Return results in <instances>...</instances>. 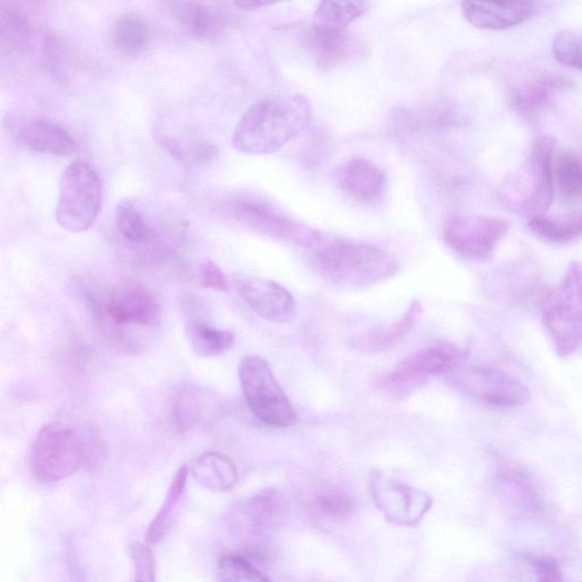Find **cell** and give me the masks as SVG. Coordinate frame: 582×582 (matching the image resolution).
I'll return each mask as SVG.
<instances>
[{
  "label": "cell",
  "mask_w": 582,
  "mask_h": 582,
  "mask_svg": "<svg viewBox=\"0 0 582 582\" xmlns=\"http://www.w3.org/2000/svg\"><path fill=\"white\" fill-rule=\"evenodd\" d=\"M318 511L334 522L350 520L355 511L354 500L342 492H324L315 498Z\"/></svg>",
  "instance_id": "36"
},
{
  "label": "cell",
  "mask_w": 582,
  "mask_h": 582,
  "mask_svg": "<svg viewBox=\"0 0 582 582\" xmlns=\"http://www.w3.org/2000/svg\"><path fill=\"white\" fill-rule=\"evenodd\" d=\"M312 119V104L302 93L265 97L235 124L232 148L247 155L273 154L300 137Z\"/></svg>",
  "instance_id": "1"
},
{
  "label": "cell",
  "mask_w": 582,
  "mask_h": 582,
  "mask_svg": "<svg viewBox=\"0 0 582 582\" xmlns=\"http://www.w3.org/2000/svg\"><path fill=\"white\" fill-rule=\"evenodd\" d=\"M174 20L198 38L217 36L224 27V19L218 9L202 2H168L162 4Z\"/></svg>",
  "instance_id": "24"
},
{
  "label": "cell",
  "mask_w": 582,
  "mask_h": 582,
  "mask_svg": "<svg viewBox=\"0 0 582 582\" xmlns=\"http://www.w3.org/2000/svg\"><path fill=\"white\" fill-rule=\"evenodd\" d=\"M553 54L560 63L582 71V32L558 33L553 42Z\"/></svg>",
  "instance_id": "37"
},
{
  "label": "cell",
  "mask_w": 582,
  "mask_h": 582,
  "mask_svg": "<svg viewBox=\"0 0 582 582\" xmlns=\"http://www.w3.org/2000/svg\"><path fill=\"white\" fill-rule=\"evenodd\" d=\"M494 484L505 511L516 520L541 515L545 499L535 476L522 464L499 455L494 462Z\"/></svg>",
  "instance_id": "12"
},
{
  "label": "cell",
  "mask_w": 582,
  "mask_h": 582,
  "mask_svg": "<svg viewBox=\"0 0 582 582\" xmlns=\"http://www.w3.org/2000/svg\"><path fill=\"white\" fill-rule=\"evenodd\" d=\"M509 229L503 218L455 214L444 224L443 240L461 259L483 264L492 261Z\"/></svg>",
  "instance_id": "10"
},
{
  "label": "cell",
  "mask_w": 582,
  "mask_h": 582,
  "mask_svg": "<svg viewBox=\"0 0 582 582\" xmlns=\"http://www.w3.org/2000/svg\"><path fill=\"white\" fill-rule=\"evenodd\" d=\"M189 475V466L183 464L172 479L164 504L152 524L148 533H146V541L148 545H157L161 543L172 529L173 521L177 518L178 509L184 495L187 480Z\"/></svg>",
  "instance_id": "28"
},
{
  "label": "cell",
  "mask_w": 582,
  "mask_h": 582,
  "mask_svg": "<svg viewBox=\"0 0 582 582\" xmlns=\"http://www.w3.org/2000/svg\"><path fill=\"white\" fill-rule=\"evenodd\" d=\"M492 298L508 307H528L538 298L543 301L539 268L529 261H515L500 269L490 283Z\"/></svg>",
  "instance_id": "16"
},
{
  "label": "cell",
  "mask_w": 582,
  "mask_h": 582,
  "mask_svg": "<svg viewBox=\"0 0 582 582\" xmlns=\"http://www.w3.org/2000/svg\"><path fill=\"white\" fill-rule=\"evenodd\" d=\"M238 371L242 395L261 422L275 428H287L298 422L293 404L264 359L245 357L240 361Z\"/></svg>",
  "instance_id": "6"
},
{
  "label": "cell",
  "mask_w": 582,
  "mask_h": 582,
  "mask_svg": "<svg viewBox=\"0 0 582 582\" xmlns=\"http://www.w3.org/2000/svg\"><path fill=\"white\" fill-rule=\"evenodd\" d=\"M88 298L97 322L126 349L136 350L144 335L161 325V305L152 291L140 283H120L101 297Z\"/></svg>",
  "instance_id": "3"
},
{
  "label": "cell",
  "mask_w": 582,
  "mask_h": 582,
  "mask_svg": "<svg viewBox=\"0 0 582 582\" xmlns=\"http://www.w3.org/2000/svg\"><path fill=\"white\" fill-rule=\"evenodd\" d=\"M134 563V582H157L155 559L148 544L134 543L130 546Z\"/></svg>",
  "instance_id": "38"
},
{
  "label": "cell",
  "mask_w": 582,
  "mask_h": 582,
  "mask_svg": "<svg viewBox=\"0 0 582 582\" xmlns=\"http://www.w3.org/2000/svg\"><path fill=\"white\" fill-rule=\"evenodd\" d=\"M530 230L553 244H568L582 234V211L566 217L533 215Z\"/></svg>",
  "instance_id": "29"
},
{
  "label": "cell",
  "mask_w": 582,
  "mask_h": 582,
  "mask_svg": "<svg viewBox=\"0 0 582 582\" xmlns=\"http://www.w3.org/2000/svg\"><path fill=\"white\" fill-rule=\"evenodd\" d=\"M201 283L205 289L220 291V293L228 290L227 275L211 260H205L201 265Z\"/></svg>",
  "instance_id": "39"
},
{
  "label": "cell",
  "mask_w": 582,
  "mask_h": 582,
  "mask_svg": "<svg viewBox=\"0 0 582 582\" xmlns=\"http://www.w3.org/2000/svg\"><path fill=\"white\" fill-rule=\"evenodd\" d=\"M103 454L100 435L89 423L59 418L38 431L30 463L39 481L56 483L99 465Z\"/></svg>",
  "instance_id": "2"
},
{
  "label": "cell",
  "mask_w": 582,
  "mask_h": 582,
  "mask_svg": "<svg viewBox=\"0 0 582 582\" xmlns=\"http://www.w3.org/2000/svg\"><path fill=\"white\" fill-rule=\"evenodd\" d=\"M535 2H463L462 14L473 27L483 30H505L516 27L541 12Z\"/></svg>",
  "instance_id": "19"
},
{
  "label": "cell",
  "mask_w": 582,
  "mask_h": 582,
  "mask_svg": "<svg viewBox=\"0 0 582 582\" xmlns=\"http://www.w3.org/2000/svg\"><path fill=\"white\" fill-rule=\"evenodd\" d=\"M448 378L459 393L491 408L514 409L530 400L529 388L520 379L492 365L462 364Z\"/></svg>",
  "instance_id": "9"
},
{
  "label": "cell",
  "mask_w": 582,
  "mask_h": 582,
  "mask_svg": "<svg viewBox=\"0 0 582 582\" xmlns=\"http://www.w3.org/2000/svg\"><path fill=\"white\" fill-rule=\"evenodd\" d=\"M20 140L27 149L54 157H70L78 150L74 138L58 123L46 119H31L22 123Z\"/></svg>",
  "instance_id": "21"
},
{
  "label": "cell",
  "mask_w": 582,
  "mask_h": 582,
  "mask_svg": "<svg viewBox=\"0 0 582 582\" xmlns=\"http://www.w3.org/2000/svg\"><path fill=\"white\" fill-rule=\"evenodd\" d=\"M116 227L121 237L133 247L151 245L157 238L154 229L146 222L131 201H123L118 205Z\"/></svg>",
  "instance_id": "31"
},
{
  "label": "cell",
  "mask_w": 582,
  "mask_h": 582,
  "mask_svg": "<svg viewBox=\"0 0 582 582\" xmlns=\"http://www.w3.org/2000/svg\"><path fill=\"white\" fill-rule=\"evenodd\" d=\"M465 357V352L453 343H439L417 351L380 380V390L388 397L404 399L434 378L449 375L463 364Z\"/></svg>",
  "instance_id": "8"
},
{
  "label": "cell",
  "mask_w": 582,
  "mask_h": 582,
  "mask_svg": "<svg viewBox=\"0 0 582 582\" xmlns=\"http://www.w3.org/2000/svg\"><path fill=\"white\" fill-rule=\"evenodd\" d=\"M103 185L86 162L76 161L63 172L57 207V221L72 233L88 231L102 210Z\"/></svg>",
  "instance_id": "7"
},
{
  "label": "cell",
  "mask_w": 582,
  "mask_h": 582,
  "mask_svg": "<svg viewBox=\"0 0 582 582\" xmlns=\"http://www.w3.org/2000/svg\"><path fill=\"white\" fill-rule=\"evenodd\" d=\"M233 6L244 11H258L271 7L272 4L268 2H259V0H252V2H250V0H241V2H234Z\"/></svg>",
  "instance_id": "41"
},
{
  "label": "cell",
  "mask_w": 582,
  "mask_h": 582,
  "mask_svg": "<svg viewBox=\"0 0 582 582\" xmlns=\"http://www.w3.org/2000/svg\"><path fill=\"white\" fill-rule=\"evenodd\" d=\"M305 47L314 62L323 69L345 64L364 50L349 29L312 23L305 34Z\"/></svg>",
  "instance_id": "17"
},
{
  "label": "cell",
  "mask_w": 582,
  "mask_h": 582,
  "mask_svg": "<svg viewBox=\"0 0 582 582\" xmlns=\"http://www.w3.org/2000/svg\"><path fill=\"white\" fill-rule=\"evenodd\" d=\"M422 313L421 303L413 301L401 319L388 327L358 337L352 347L364 354H379L393 350L418 327Z\"/></svg>",
  "instance_id": "22"
},
{
  "label": "cell",
  "mask_w": 582,
  "mask_h": 582,
  "mask_svg": "<svg viewBox=\"0 0 582 582\" xmlns=\"http://www.w3.org/2000/svg\"><path fill=\"white\" fill-rule=\"evenodd\" d=\"M191 474L201 486L213 492H230L238 482L234 463L218 452H208L197 459L191 465Z\"/></svg>",
  "instance_id": "26"
},
{
  "label": "cell",
  "mask_w": 582,
  "mask_h": 582,
  "mask_svg": "<svg viewBox=\"0 0 582 582\" xmlns=\"http://www.w3.org/2000/svg\"><path fill=\"white\" fill-rule=\"evenodd\" d=\"M224 212L229 218L260 234L282 241L294 242L314 249L322 235L314 229L288 218L271 203L250 197L228 201Z\"/></svg>",
  "instance_id": "11"
},
{
  "label": "cell",
  "mask_w": 582,
  "mask_h": 582,
  "mask_svg": "<svg viewBox=\"0 0 582 582\" xmlns=\"http://www.w3.org/2000/svg\"><path fill=\"white\" fill-rule=\"evenodd\" d=\"M312 263L325 281L348 289L377 285L400 270L399 261L391 253L348 239H322L314 248Z\"/></svg>",
  "instance_id": "4"
},
{
  "label": "cell",
  "mask_w": 582,
  "mask_h": 582,
  "mask_svg": "<svg viewBox=\"0 0 582 582\" xmlns=\"http://www.w3.org/2000/svg\"><path fill=\"white\" fill-rule=\"evenodd\" d=\"M287 512V500L277 490H264L252 496L242 509V518L253 536L262 538L263 533L277 526Z\"/></svg>",
  "instance_id": "25"
},
{
  "label": "cell",
  "mask_w": 582,
  "mask_h": 582,
  "mask_svg": "<svg viewBox=\"0 0 582 582\" xmlns=\"http://www.w3.org/2000/svg\"><path fill=\"white\" fill-rule=\"evenodd\" d=\"M172 417L181 431H192L213 423L221 413V404L208 388L182 384L171 402Z\"/></svg>",
  "instance_id": "18"
},
{
  "label": "cell",
  "mask_w": 582,
  "mask_h": 582,
  "mask_svg": "<svg viewBox=\"0 0 582 582\" xmlns=\"http://www.w3.org/2000/svg\"><path fill=\"white\" fill-rule=\"evenodd\" d=\"M555 187L568 201L582 200V157L572 152L560 153L554 160Z\"/></svg>",
  "instance_id": "33"
},
{
  "label": "cell",
  "mask_w": 582,
  "mask_h": 582,
  "mask_svg": "<svg viewBox=\"0 0 582 582\" xmlns=\"http://www.w3.org/2000/svg\"><path fill=\"white\" fill-rule=\"evenodd\" d=\"M342 180L350 197L367 205L378 203L387 188L384 172L364 158L351 160L343 170Z\"/></svg>",
  "instance_id": "23"
},
{
  "label": "cell",
  "mask_w": 582,
  "mask_h": 582,
  "mask_svg": "<svg viewBox=\"0 0 582 582\" xmlns=\"http://www.w3.org/2000/svg\"><path fill=\"white\" fill-rule=\"evenodd\" d=\"M0 30L3 41L14 50H28L33 37V27L27 13L13 4H0Z\"/></svg>",
  "instance_id": "32"
},
{
  "label": "cell",
  "mask_w": 582,
  "mask_h": 582,
  "mask_svg": "<svg viewBox=\"0 0 582 582\" xmlns=\"http://www.w3.org/2000/svg\"><path fill=\"white\" fill-rule=\"evenodd\" d=\"M368 12V4L354 0H328L321 2L313 17V23L345 28Z\"/></svg>",
  "instance_id": "34"
},
{
  "label": "cell",
  "mask_w": 582,
  "mask_h": 582,
  "mask_svg": "<svg viewBox=\"0 0 582 582\" xmlns=\"http://www.w3.org/2000/svg\"><path fill=\"white\" fill-rule=\"evenodd\" d=\"M542 322L560 358L582 354V263L572 262L542 303Z\"/></svg>",
  "instance_id": "5"
},
{
  "label": "cell",
  "mask_w": 582,
  "mask_h": 582,
  "mask_svg": "<svg viewBox=\"0 0 582 582\" xmlns=\"http://www.w3.org/2000/svg\"><path fill=\"white\" fill-rule=\"evenodd\" d=\"M538 582H566L556 560L542 558L533 561Z\"/></svg>",
  "instance_id": "40"
},
{
  "label": "cell",
  "mask_w": 582,
  "mask_h": 582,
  "mask_svg": "<svg viewBox=\"0 0 582 582\" xmlns=\"http://www.w3.org/2000/svg\"><path fill=\"white\" fill-rule=\"evenodd\" d=\"M570 86L571 81L565 77L546 73L513 90L511 102L521 117L529 120L538 119Z\"/></svg>",
  "instance_id": "20"
},
{
  "label": "cell",
  "mask_w": 582,
  "mask_h": 582,
  "mask_svg": "<svg viewBox=\"0 0 582 582\" xmlns=\"http://www.w3.org/2000/svg\"><path fill=\"white\" fill-rule=\"evenodd\" d=\"M184 330L191 351L202 359L220 357L234 345L232 331L213 328L203 321L189 320Z\"/></svg>",
  "instance_id": "27"
},
{
  "label": "cell",
  "mask_w": 582,
  "mask_h": 582,
  "mask_svg": "<svg viewBox=\"0 0 582 582\" xmlns=\"http://www.w3.org/2000/svg\"><path fill=\"white\" fill-rule=\"evenodd\" d=\"M218 582H272L249 559L238 554H225L217 566Z\"/></svg>",
  "instance_id": "35"
},
{
  "label": "cell",
  "mask_w": 582,
  "mask_h": 582,
  "mask_svg": "<svg viewBox=\"0 0 582 582\" xmlns=\"http://www.w3.org/2000/svg\"><path fill=\"white\" fill-rule=\"evenodd\" d=\"M371 495L384 518L401 526L419 524L432 505L425 492L380 472L371 476Z\"/></svg>",
  "instance_id": "13"
},
{
  "label": "cell",
  "mask_w": 582,
  "mask_h": 582,
  "mask_svg": "<svg viewBox=\"0 0 582 582\" xmlns=\"http://www.w3.org/2000/svg\"><path fill=\"white\" fill-rule=\"evenodd\" d=\"M233 287L242 302L265 321L284 324L297 317L294 297L278 282L245 278L235 280Z\"/></svg>",
  "instance_id": "15"
},
{
  "label": "cell",
  "mask_w": 582,
  "mask_h": 582,
  "mask_svg": "<svg viewBox=\"0 0 582 582\" xmlns=\"http://www.w3.org/2000/svg\"><path fill=\"white\" fill-rule=\"evenodd\" d=\"M554 152L555 141L550 137H542L532 144L525 174L521 177L524 187L521 207L533 215H544L554 201Z\"/></svg>",
  "instance_id": "14"
},
{
  "label": "cell",
  "mask_w": 582,
  "mask_h": 582,
  "mask_svg": "<svg viewBox=\"0 0 582 582\" xmlns=\"http://www.w3.org/2000/svg\"><path fill=\"white\" fill-rule=\"evenodd\" d=\"M112 39L120 52L127 56H136L148 44L150 27L140 16L127 13L116 21Z\"/></svg>",
  "instance_id": "30"
}]
</instances>
